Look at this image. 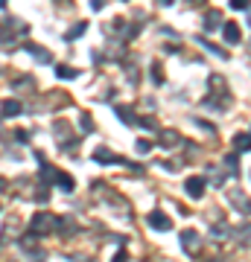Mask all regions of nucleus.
Segmentation results:
<instances>
[{
    "label": "nucleus",
    "mask_w": 251,
    "mask_h": 262,
    "mask_svg": "<svg viewBox=\"0 0 251 262\" xmlns=\"http://www.w3.org/2000/svg\"><path fill=\"white\" fill-rule=\"evenodd\" d=\"M93 160H96V163H123V166H129V169H140L138 163H131V160L120 158V155H114V151L105 149V146H100V149L93 151Z\"/></svg>",
    "instance_id": "7ed1b4c3"
},
{
    "label": "nucleus",
    "mask_w": 251,
    "mask_h": 262,
    "mask_svg": "<svg viewBox=\"0 0 251 262\" xmlns=\"http://www.w3.org/2000/svg\"><path fill=\"white\" fill-rule=\"evenodd\" d=\"M56 184H59V189H65V192H73V178L67 175V172H56Z\"/></svg>",
    "instance_id": "ddd939ff"
},
{
    "label": "nucleus",
    "mask_w": 251,
    "mask_h": 262,
    "mask_svg": "<svg viewBox=\"0 0 251 262\" xmlns=\"http://www.w3.org/2000/svg\"><path fill=\"white\" fill-rule=\"evenodd\" d=\"M149 70H152V82H155V84L164 82V76H161V64H158V61H155V64L149 67Z\"/></svg>",
    "instance_id": "4be33fe9"
},
{
    "label": "nucleus",
    "mask_w": 251,
    "mask_h": 262,
    "mask_svg": "<svg viewBox=\"0 0 251 262\" xmlns=\"http://www.w3.org/2000/svg\"><path fill=\"white\" fill-rule=\"evenodd\" d=\"M0 9H6V0H0Z\"/></svg>",
    "instance_id": "c85d7f7f"
},
{
    "label": "nucleus",
    "mask_w": 251,
    "mask_h": 262,
    "mask_svg": "<svg viewBox=\"0 0 251 262\" xmlns=\"http://www.w3.org/2000/svg\"><path fill=\"white\" fill-rule=\"evenodd\" d=\"M138 151H140V155H149V151H152V140H146V137L138 140Z\"/></svg>",
    "instance_id": "5701e85b"
},
{
    "label": "nucleus",
    "mask_w": 251,
    "mask_h": 262,
    "mask_svg": "<svg viewBox=\"0 0 251 262\" xmlns=\"http://www.w3.org/2000/svg\"><path fill=\"white\" fill-rule=\"evenodd\" d=\"M32 88H35V79L32 76H24L18 82H12V91H32Z\"/></svg>",
    "instance_id": "dca6fc26"
},
{
    "label": "nucleus",
    "mask_w": 251,
    "mask_h": 262,
    "mask_svg": "<svg viewBox=\"0 0 251 262\" xmlns=\"http://www.w3.org/2000/svg\"><path fill=\"white\" fill-rule=\"evenodd\" d=\"M231 9H248V3L245 0H231Z\"/></svg>",
    "instance_id": "bb28decb"
},
{
    "label": "nucleus",
    "mask_w": 251,
    "mask_h": 262,
    "mask_svg": "<svg viewBox=\"0 0 251 262\" xmlns=\"http://www.w3.org/2000/svg\"><path fill=\"white\" fill-rule=\"evenodd\" d=\"M41 181H44V184H50V181H56V169H50L44 163V166H41Z\"/></svg>",
    "instance_id": "aec40b11"
},
{
    "label": "nucleus",
    "mask_w": 251,
    "mask_h": 262,
    "mask_svg": "<svg viewBox=\"0 0 251 262\" xmlns=\"http://www.w3.org/2000/svg\"><path fill=\"white\" fill-rule=\"evenodd\" d=\"M178 140H181V134H178V131H161V146H164V149L178 146Z\"/></svg>",
    "instance_id": "9d476101"
},
{
    "label": "nucleus",
    "mask_w": 251,
    "mask_h": 262,
    "mask_svg": "<svg viewBox=\"0 0 251 262\" xmlns=\"http://www.w3.org/2000/svg\"><path fill=\"white\" fill-rule=\"evenodd\" d=\"M184 189H187V195L193 198V201H199V198L205 195V178H199V175H193V178H187Z\"/></svg>",
    "instance_id": "423d86ee"
},
{
    "label": "nucleus",
    "mask_w": 251,
    "mask_h": 262,
    "mask_svg": "<svg viewBox=\"0 0 251 262\" xmlns=\"http://www.w3.org/2000/svg\"><path fill=\"white\" fill-rule=\"evenodd\" d=\"M85 29H88V24L85 20H79V24H73V29H67V41H73V38H82L85 35Z\"/></svg>",
    "instance_id": "f3484780"
},
{
    "label": "nucleus",
    "mask_w": 251,
    "mask_h": 262,
    "mask_svg": "<svg viewBox=\"0 0 251 262\" xmlns=\"http://www.w3.org/2000/svg\"><path fill=\"white\" fill-rule=\"evenodd\" d=\"M146 225H149V227H155V230H172V219L155 210V213H149V215H146Z\"/></svg>",
    "instance_id": "39448f33"
},
{
    "label": "nucleus",
    "mask_w": 251,
    "mask_h": 262,
    "mask_svg": "<svg viewBox=\"0 0 251 262\" xmlns=\"http://www.w3.org/2000/svg\"><path fill=\"white\" fill-rule=\"evenodd\" d=\"M53 227H56V215L53 213H35L32 219H29V233L32 236L53 233Z\"/></svg>",
    "instance_id": "f257e3e1"
},
{
    "label": "nucleus",
    "mask_w": 251,
    "mask_h": 262,
    "mask_svg": "<svg viewBox=\"0 0 251 262\" xmlns=\"http://www.w3.org/2000/svg\"><path fill=\"white\" fill-rule=\"evenodd\" d=\"M111 262H129V253H126V251H117Z\"/></svg>",
    "instance_id": "a878e982"
},
{
    "label": "nucleus",
    "mask_w": 251,
    "mask_h": 262,
    "mask_svg": "<svg viewBox=\"0 0 251 262\" xmlns=\"http://www.w3.org/2000/svg\"><path fill=\"white\" fill-rule=\"evenodd\" d=\"M27 24L24 20H18V18H6L3 24H0V41H6V44H12L15 38H21V35H27Z\"/></svg>",
    "instance_id": "f03ea898"
},
{
    "label": "nucleus",
    "mask_w": 251,
    "mask_h": 262,
    "mask_svg": "<svg viewBox=\"0 0 251 262\" xmlns=\"http://www.w3.org/2000/svg\"><path fill=\"white\" fill-rule=\"evenodd\" d=\"M234 149L237 151H248V131H240V134L234 137Z\"/></svg>",
    "instance_id": "a211bd4d"
},
{
    "label": "nucleus",
    "mask_w": 251,
    "mask_h": 262,
    "mask_svg": "<svg viewBox=\"0 0 251 262\" xmlns=\"http://www.w3.org/2000/svg\"><path fill=\"white\" fill-rule=\"evenodd\" d=\"M219 24H222V12L219 9H207L205 12V32H214Z\"/></svg>",
    "instance_id": "6e6552de"
},
{
    "label": "nucleus",
    "mask_w": 251,
    "mask_h": 262,
    "mask_svg": "<svg viewBox=\"0 0 251 262\" xmlns=\"http://www.w3.org/2000/svg\"><path fill=\"white\" fill-rule=\"evenodd\" d=\"M181 248H184L187 253H196L202 248V239H199V233H196L193 227H187L184 233H181Z\"/></svg>",
    "instance_id": "20e7f679"
},
{
    "label": "nucleus",
    "mask_w": 251,
    "mask_h": 262,
    "mask_svg": "<svg viewBox=\"0 0 251 262\" xmlns=\"http://www.w3.org/2000/svg\"><path fill=\"white\" fill-rule=\"evenodd\" d=\"M21 111H24V105H21L18 99H6V102H3V117H18Z\"/></svg>",
    "instance_id": "9b49d317"
},
{
    "label": "nucleus",
    "mask_w": 251,
    "mask_h": 262,
    "mask_svg": "<svg viewBox=\"0 0 251 262\" xmlns=\"http://www.w3.org/2000/svg\"><path fill=\"white\" fill-rule=\"evenodd\" d=\"M222 35L228 44H240V27L237 24H222Z\"/></svg>",
    "instance_id": "1a4fd4ad"
},
{
    "label": "nucleus",
    "mask_w": 251,
    "mask_h": 262,
    "mask_svg": "<svg viewBox=\"0 0 251 262\" xmlns=\"http://www.w3.org/2000/svg\"><path fill=\"white\" fill-rule=\"evenodd\" d=\"M24 50H27L29 56L35 58L38 64H50V61H53V56H50V53H47L41 44H32V41H27V44H24Z\"/></svg>",
    "instance_id": "0eeeda50"
},
{
    "label": "nucleus",
    "mask_w": 251,
    "mask_h": 262,
    "mask_svg": "<svg viewBox=\"0 0 251 262\" xmlns=\"http://www.w3.org/2000/svg\"><path fill=\"white\" fill-rule=\"evenodd\" d=\"M79 125H82V134H91V131H93V122H91V117H88V114H82V117H79Z\"/></svg>",
    "instance_id": "412c9836"
},
{
    "label": "nucleus",
    "mask_w": 251,
    "mask_h": 262,
    "mask_svg": "<svg viewBox=\"0 0 251 262\" xmlns=\"http://www.w3.org/2000/svg\"><path fill=\"white\" fill-rule=\"evenodd\" d=\"M56 227L62 230V236H70L76 230V222L70 219V215H65V219H56Z\"/></svg>",
    "instance_id": "f8f14e48"
},
{
    "label": "nucleus",
    "mask_w": 251,
    "mask_h": 262,
    "mask_svg": "<svg viewBox=\"0 0 251 262\" xmlns=\"http://www.w3.org/2000/svg\"><path fill=\"white\" fill-rule=\"evenodd\" d=\"M134 122H140V128H146V131H158V122L152 120V117H138Z\"/></svg>",
    "instance_id": "6ab92c4d"
},
{
    "label": "nucleus",
    "mask_w": 251,
    "mask_h": 262,
    "mask_svg": "<svg viewBox=\"0 0 251 262\" xmlns=\"http://www.w3.org/2000/svg\"><path fill=\"white\" fill-rule=\"evenodd\" d=\"M6 189H9V181H6V178H0V192H6Z\"/></svg>",
    "instance_id": "cd10ccee"
},
{
    "label": "nucleus",
    "mask_w": 251,
    "mask_h": 262,
    "mask_svg": "<svg viewBox=\"0 0 251 262\" xmlns=\"http://www.w3.org/2000/svg\"><path fill=\"white\" fill-rule=\"evenodd\" d=\"M207 262H219V259H207Z\"/></svg>",
    "instance_id": "c756f323"
},
{
    "label": "nucleus",
    "mask_w": 251,
    "mask_h": 262,
    "mask_svg": "<svg viewBox=\"0 0 251 262\" xmlns=\"http://www.w3.org/2000/svg\"><path fill=\"white\" fill-rule=\"evenodd\" d=\"M117 117H120L126 125H134V120H138V117H134V111H131L129 105H117Z\"/></svg>",
    "instance_id": "4468645a"
},
{
    "label": "nucleus",
    "mask_w": 251,
    "mask_h": 262,
    "mask_svg": "<svg viewBox=\"0 0 251 262\" xmlns=\"http://www.w3.org/2000/svg\"><path fill=\"white\" fill-rule=\"evenodd\" d=\"M56 76H59V79H76V76H79V70H76V67H70V64H56Z\"/></svg>",
    "instance_id": "2eb2a0df"
},
{
    "label": "nucleus",
    "mask_w": 251,
    "mask_h": 262,
    "mask_svg": "<svg viewBox=\"0 0 251 262\" xmlns=\"http://www.w3.org/2000/svg\"><path fill=\"white\" fill-rule=\"evenodd\" d=\"M21 248H27V251H29V248H35V236L27 233V239H21Z\"/></svg>",
    "instance_id": "b1692460"
},
{
    "label": "nucleus",
    "mask_w": 251,
    "mask_h": 262,
    "mask_svg": "<svg viewBox=\"0 0 251 262\" xmlns=\"http://www.w3.org/2000/svg\"><path fill=\"white\" fill-rule=\"evenodd\" d=\"M15 137H18L21 143H27V140H29V131H27V128H18V131H15Z\"/></svg>",
    "instance_id": "393cba45"
}]
</instances>
